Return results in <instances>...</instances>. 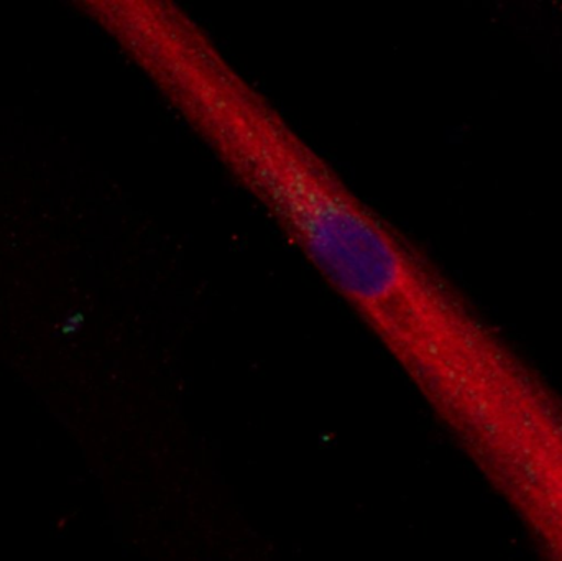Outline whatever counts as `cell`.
I'll use <instances>...</instances> for the list:
<instances>
[{
    "mask_svg": "<svg viewBox=\"0 0 562 561\" xmlns=\"http://www.w3.org/2000/svg\"><path fill=\"white\" fill-rule=\"evenodd\" d=\"M160 96L413 384L422 382L469 316L395 231L216 43L181 55L165 72Z\"/></svg>",
    "mask_w": 562,
    "mask_h": 561,
    "instance_id": "6da1fadb",
    "label": "cell"
}]
</instances>
